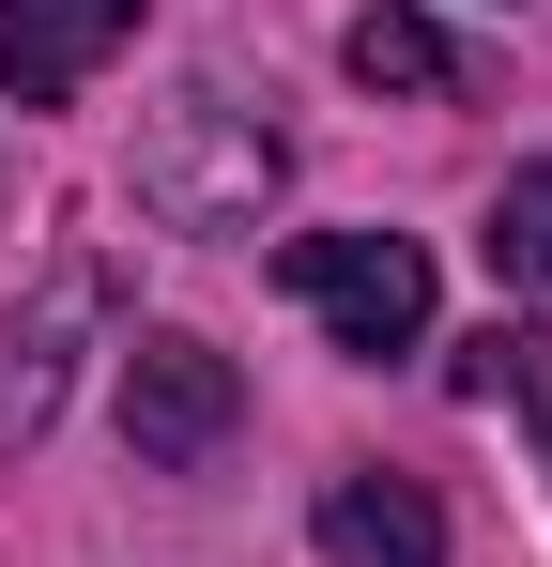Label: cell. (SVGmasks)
Returning <instances> with one entry per match:
<instances>
[{"label": "cell", "mask_w": 552, "mask_h": 567, "mask_svg": "<svg viewBox=\"0 0 552 567\" xmlns=\"http://www.w3.org/2000/svg\"><path fill=\"white\" fill-rule=\"evenodd\" d=\"M276 277H292V307H307L338 353H368V369L430 338V246H415V230H292Z\"/></svg>", "instance_id": "cell-2"}, {"label": "cell", "mask_w": 552, "mask_h": 567, "mask_svg": "<svg viewBox=\"0 0 552 567\" xmlns=\"http://www.w3.org/2000/svg\"><path fill=\"white\" fill-rule=\"evenodd\" d=\"M338 62H354V93H446V78H460L446 31H430L415 0H368L354 31H338Z\"/></svg>", "instance_id": "cell-7"}, {"label": "cell", "mask_w": 552, "mask_h": 567, "mask_svg": "<svg viewBox=\"0 0 552 567\" xmlns=\"http://www.w3.org/2000/svg\"><path fill=\"white\" fill-rule=\"evenodd\" d=\"M108 307H123L108 261H47V291L0 322V461H31V445L62 430V383H78V353H92Z\"/></svg>", "instance_id": "cell-3"}, {"label": "cell", "mask_w": 552, "mask_h": 567, "mask_svg": "<svg viewBox=\"0 0 552 567\" xmlns=\"http://www.w3.org/2000/svg\"><path fill=\"white\" fill-rule=\"evenodd\" d=\"M307 537H323V567H446V506L415 475H338Z\"/></svg>", "instance_id": "cell-6"}, {"label": "cell", "mask_w": 552, "mask_h": 567, "mask_svg": "<svg viewBox=\"0 0 552 567\" xmlns=\"http://www.w3.org/2000/svg\"><path fill=\"white\" fill-rule=\"evenodd\" d=\"M231 430H246V369H231L215 338H139V353H123V445L154 475H200Z\"/></svg>", "instance_id": "cell-4"}, {"label": "cell", "mask_w": 552, "mask_h": 567, "mask_svg": "<svg viewBox=\"0 0 552 567\" xmlns=\"http://www.w3.org/2000/svg\"><path fill=\"white\" fill-rule=\"evenodd\" d=\"M522 399H538V445H552V338L522 353Z\"/></svg>", "instance_id": "cell-10"}, {"label": "cell", "mask_w": 552, "mask_h": 567, "mask_svg": "<svg viewBox=\"0 0 552 567\" xmlns=\"http://www.w3.org/2000/svg\"><path fill=\"white\" fill-rule=\"evenodd\" d=\"M139 31V0H0V78H16V107H62Z\"/></svg>", "instance_id": "cell-5"}, {"label": "cell", "mask_w": 552, "mask_h": 567, "mask_svg": "<svg viewBox=\"0 0 552 567\" xmlns=\"http://www.w3.org/2000/svg\"><path fill=\"white\" fill-rule=\"evenodd\" d=\"M276 185H292V154H276L262 107H231V93H170L139 123V215L154 230H262Z\"/></svg>", "instance_id": "cell-1"}, {"label": "cell", "mask_w": 552, "mask_h": 567, "mask_svg": "<svg viewBox=\"0 0 552 567\" xmlns=\"http://www.w3.org/2000/svg\"><path fill=\"white\" fill-rule=\"evenodd\" d=\"M491 277H522V291H552V169H507V199H491Z\"/></svg>", "instance_id": "cell-8"}, {"label": "cell", "mask_w": 552, "mask_h": 567, "mask_svg": "<svg viewBox=\"0 0 552 567\" xmlns=\"http://www.w3.org/2000/svg\"><path fill=\"white\" fill-rule=\"evenodd\" d=\"M522 353H538V338H522V322H491V338H460V353H446V383H460V399H507Z\"/></svg>", "instance_id": "cell-9"}]
</instances>
